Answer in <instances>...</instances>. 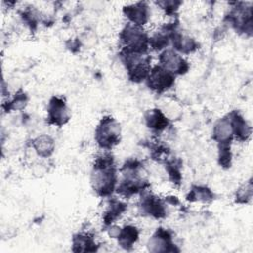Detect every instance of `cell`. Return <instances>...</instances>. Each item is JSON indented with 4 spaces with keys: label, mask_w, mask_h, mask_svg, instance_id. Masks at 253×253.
Listing matches in <instances>:
<instances>
[{
    "label": "cell",
    "mask_w": 253,
    "mask_h": 253,
    "mask_svg": "<svg viewBox=\"0 0 253 253\" xmlns=\"http://www.w3.org/2000/svg\"><path fill=\"white\" fill-rule=\"evenodd\" d=\"M231 120L233 134L236 139L240 141H245L251 134V126L246 122V120L236 111H233L229 114Z\"/></svg>",
    "instance_id": "cell-15"
},
{
    "label": "cell",
    "mask_w": 253,
    "mask_h": 253,
    "mask_svg": "<svg viewBox=\"0 0 253 253\" xmlns=\"http://www.w3.org/2000/svg\"><path fill=\"white\" fill-rule=\"evenodd\" d=\"M213 198L212 192L205 186H193L187 195V200L190 202H210Z\"/></svg>",
    "instance_id": "cell-20"
},
{
    "label": "cell",
    "mask_w": 253,
    "mask_h": 253,
    "mask_svg": "<svg viewBox=\"0 0 253 253\" xmlns=\"http://www.w3.org/2000/svg\"><path fill=\"white\" fill-rule=\"evenodd\" d=\"M148 249L152 252H175L179 251L172 241L171 232L159 227L148 241Z\"/></svg>",
    "instance_id": "cell-11"
},
{
    "label": "cell",
    "mask_w": 253,
    "mask_h": 253,
    "mask_svg": "<svg viewBox=\"0 0 253 253\" xmlns=\"http://www.w3.org/2000/svg\"><path fill=\"white\" fill-rule=\"evenodd\" d=\"M72 245L73 248L72 250L75 252H80V251H96V243L93 237H91L87 233H78L73 236L72 239Z\"/></svg>",
    "instance_id": "cell-19"
},
{
    "label": "cell",
    "mask_w": 253,
    "mask_h": 253,
    "mask_svg": "<svg viewBox=\"0 0 253 253\" xmlns=\"http://www.w3.org/2000/svg\"><path fill=\"white\" fill-rule=\"evenodd\" d=\"M252 198V184L251 182L241 186L235 194V201L238 204H246Z\"/></svg>",
    "instance_id": "cell-22"
},
{
    "label": "cell",
    "mask_w": 253,
    "mask_h": 253,
    "mask_svg": "<svg viewBox=\"0 0 253 253\" xmlns=\"http://www.w3.org/2000/svg\"><path fill=\"white\" fill-rule=\"evenodd\" d=\"M118 169L114 156L109 152L99 155L93 164L91 185L97 195L110 197L118 185Z\"/></svg>",
    "instance_id": "cell-1"
},
{
    "label": "cell",
    "mask_w": 253,
    "mask_h": 253,
    "mask_svg": "<svg viewBox=\"0 0 253 253\" xmlns=\"http://www.w3.org/2000/svg\"><path fill=\"white\" fill-rule=\"evenodd\" d=\"M218 160L222 167H229L231 162V151L230 144H219L218 145Z\"/></svg>",
    "instance_id": "cell-23"
},
{
    "label": "cell",
    "mask_w": 253,
    "mask_h": 253,
    "mask_svg": "<svg viewBox=\"0 0 253 253\" xmlns=\"http://www.w3.org/2000/svg\"><path fill=\"white\" fill-rule=\"evenodd\" d=\"M138 208L141 214L157 219L164 217L167 213L165 203L158 197L149 193L141 196Z\"/></svg>",
    "instance_id": "cell-9"
},
{
    "label": "cell",
    "mask_w": 253,
    "mask_h": 253,
    "mask_svg": "<svg viewBox=\"0 0 253 253\" xmlns=\"http://www.w3.org/2000/svg\"><path fill=\"white\" fill-rule=\"evenodd\" d=\"M126 210V204L118 199H112L109 201L107 209L103 215L105 225L109 226L115 222Z\"/></svg>",
    "instance_id": "cell-16"
},
{
    "label": "cell",
    "mask_w": 253,
    "mask_h": 253,
    "mask_svg": "<svg viewBox=\"0 0 253 253\" xmlns=\"http://www.w3.org/2000/svg\"><path fill=\"white\" fill-rule=\"evenodd\" d=\"M156 4L162 10H164V12L167 15H173V14H175L177 12V10L179 9V7L182 4V2L170 0V1H158V2H156Z\"/></svg>",
    "instance_id": "cell-24"
},
{
    "label": "cell",
    "mask_w": 253,
    "mask_h": 253,
    "mask_svg": "<svg viewBox=\"0 0 253 253\" xmlns=\"http://www.w3.org/2000/svg\"><path fill=\"white\" fill-rule=\"evenodd\" d=\"M165 168L167 170V174L169 179L173 183H180L181 181V163L178 159H170L165 163Z\"/></svg>",
    "instance_id": "cell-21"
},
{
    "label": "cell",
    "mask_w": 253,
    "mask_h": 253,
    "mask_svg": "<svg viewBox=\"0 0 253 253\" xmlns=\"http://www.w3.org/2000/svg\"><path fill=\"white\" fill-rule=\"evenodd\" d=\"M123 52L147 53L149 48L148 35L142 27H137L127 23L120 34Z\"/></svg>",
    "instance_id": "cell-2"
},
{
    "label": "cell",
    "mask_w": 253,
    "mask_h": 253,
    "mask_svg": "<svg viewBox=\"0 0 253 253\" xmlns=\"http://www.w3.org/2000/svg\"><path fill=\"white\" fill-rule=\"evenodd\" d=\"M27 104V96L23 92L17 93V95L14 97V99L9 102V105L7 107V110H20L25 107Z\"/></svg>",
    "instance_id": "cell-25"
},
{
    "label": "cell",
    "mask_w": 253,
    "mask_h": 253,
    "mask_svg": "<svg viewBox=\"0 0 253 253\" xmlns=\"http://www.w3.org/2000/svg\"><path fill=\"white\" fill-rule=\"evenodd\" d=\"M121 58L129 80L132 82H141L147 78L151 69L150 57L147 53H130L121 51Z\"/></svg>",
    "instance_id": "cell-3"
},
{
    "label": "cell",
    "mask_w": 253,
    "mask_h": 253,
    "mask_svg": "<svg viewBox=\"0 0 253 253\" xmlns=\"http://www.w3.org/2000/svg\"><path fill=\"white\" fill-rule=\"evenodd\" d=\"M121 126L112 117L102 118L95 129V140L104 150H110L120 142Z\"/></svg>",
    "instance_id": "cell-4"
},
{
    "label": "cell",
    "mask_w": 253,
    "mask_h": 253,
    "mask_svg": "<svg viewBox=\"0 0 253 253\" xmlns=\"http://www.w3.org/2000/svg\"><path fill=\"white\" fill-rule=\"evenodd\" d=\"M33 148L36 151V153L41 157H49L53 151H54V140L49 135H40L36 137L32 142Z\"/></svg>",
    "instance_id": "cell-17"
},
{
    "label": "cell",
    "mask_w": 253,
    "mask_h": 253,
    "mask_svg": "<svg viewBox=\"0 0 253 253\" xmlns=\"http://www.w3.org/2000/svg\"><path fill=\"white\" fill-rule=\"evenodd\" d=\"M146 126L154 132L163 131L169 125V119L165 113L159 109L148 110L144 115Z\"/></svg>",
    "instance_id": "cell-14"
},
{
    "label": "cell",
    "mask_w": 253,
    "mask_h": 253,
    "mask_svg": "<svg viewBox=\"0 0 253 253\" xmlns=\"http://www.w3.org/2000/svg\"><path fill=\"white\" fill-rule=\"evenodd\" d=\"M139 236V231L134 225H126L121 227L120 233L118 235V242L119 244L125 249H130L133 244L137 241Z\"/></svg>",
    "instance_id": "cell-18"
},
{
    "label": "cell",
    "mask_w": 253,
    "mask_h": 253,
    "mask_svg": "<svg viewBox=\"0 0 253 253\" xmlns=\"http://www.w3.org/2000/svg\"><path fill=\"white\" fill-rule=\"evenodd\" d=\"M123 12L128 23L137 27L145 25L150 17V8L146 2H136L125 6Z\"/></svg>",
    "instance_id": "cell-10"
},
{
    "label": "cell",
    "mask_w": 253,
    "mask_h": 253,
    "mask_svg": "<svg viewBox=\"0 0 253 253\" xmlns=\"http://www.w3.org/2000/svg\"><path fill=\"white\" fill-rule=\"evenodd\" d=\"M145 81L149 89L160 94L166 92L174 85L175 75L158 64L151 67Z\"/></svg>",
    "instance_id": "cell-5"
},
{
    "label": "cell",
    "mask_w": 253,
    "mask_h": 253,
    "mask_svg": "<svg viewBox=\"0 0 253 253\" xmlns=\"http://www.w3.org/2000/svg\"><path fill=\"white\" fill-rule=\"evenodd\" d=\"M71 117L65 101L60 97H52L47 105V123L56 126L65 125Z\"/></svg>",
    "instance_id": "cell-8"
},
{
    "label": "cell",
    "mask_w": 253,
    "mask_h": 253,
    "mask_svg": "<svg viewBox=\"0 0 253 253\" xmlns=\"http://www.w3.org/2000/svg\"><path fill=\"white\" fill-rule=\"evenodd\" d=\"M227 20L237 32L251 33L252 31L251 7H246L244 3H237L227 15Z\"/></svg>",
    "instance_id": "cell-6"
},
{
    "label": "cell",
    "mask_w": 253,
    "mask_h": 253,
    "mask_svg": "<svg viewBox=\"0 0 253 253\" xmlns=\"http://www.w3.org/2000/svg\"><path fill=\"white\" fill-rule=\"evenodd\" d=\"M159 65L176 75L185 74L189 70L188 61L174 49L166 48L159 54Z\"/></svg>",
    "instance_id": "cell-7"
},
{
    "label": "cell",
    "mask_w": 253,
    "mask_h": 253,
    "mask_svg": "<svg viewBox=\"0 0 253 253\" xmlns=\"http://www.w3.org/2000/svg\"><path fill=\"white\" fill-rule=\"evenodd\" d=\"M234 137L229 115L219 119L212 128V139L217 144H230Z\"/></svg>",
    "instance_id": "cell-13"
},
{
    "label": "cell",
    "mask_w": 253,
    "mask_h": 253,
    "mask_svg": "<svg viewBox=\"0 0 253 253\" xmlns=\"http://www.w3.org/2000/svg\"><path fill=\"white\" fill-rule=\"evenodd\" d=\"M170 42L173 49L180 54H190L198 48V42L195 39L179 32L177 28L170 32Z\"/></svg>",
    "instance_id": "cell-12"
}]
</instances>
